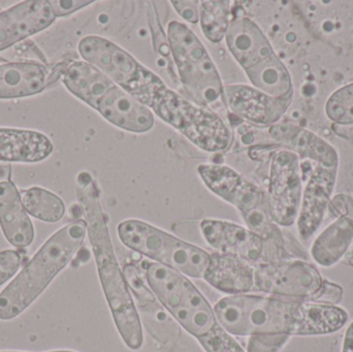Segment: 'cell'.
<instances>
[{"mask_svg": "<svg viewBox=\"0 0 353 352\" xmlns=\"http://www.w3.org/2000/svg\"><path fill=\"white\" fill-rule=\"evenodd\" d=\"M179 16L187 22L195 23L199 21V1H172Z\"/></svg>", "mask_w": 353, "mask_h": 352, "instance_id": "836d02e7", "label": "cell"}, {"mask_svg": "<svg viewBox=\"0 0 353 352\" xmlns=\"http://www.w3.org/2000/svg\"><path fill=\"white\" fill-rule=\"evenodd\" d=\"M168 41L181 83L195 105L209 110L225 105L219 72L205 45L183 23H170ZM226 107V105H225Z\"/></svg>", "mask_w": 353, "mask_h": 352, "instance_id": "8992f818", "label": "cell"}, {"mask_svg": "<svg viewBox=\"0 0 353 352\" xmlns=\"http://www.w3.org/2000/svg\"><path fill=\"white\" fill-rule=\"evenodd\" d=\"M201 231L207 243L219 253L238 256L254 267L290 260L284 245L267 241L254 231L228 221L205 219Z\"/></svg>", "mask_w": 353, "mask_h": 352, "instance_id": "9c48e42d", "label": "cell"}, {"mask_svg": "<svg viewBox=\"0 0 353 352\" xmlns=\"http://www.w3.org/2000/svg\"><path fill=\"white\" fill-rule=\"evenodd\" d=\"M77 198L87 225V235L99 280L118 332L130 349L138 351L144 343L142 322L114 252L107 220L99 202V187L87 172H82L77 177Z\"/></svg>", "mask_w": 353, "mask_h": 352, "instance_id": "7a4b0ae2", "label": "cell"}, {"mask_svg": "<svg viewBox=\"0 0 353 352\" xmlns=\"http://www.w3.org/2000/svg\"><path fill=\"white\" fill-rule=\"evenodd\" d=\"M230 1H199V22L203 34L212 43L225 39L230 22Z\"/></svg>", "mask_w": 353, "mask_h": 352, "instance_id": "4316f807", "label": "cell"}, {"mask_svg": "<svg viewBox=\"0 0 353 352\" xmlns=\"http://www.w3.org/2000/svg\"><path fill=\"white\" fill-rule=\"evenodd\" d=\"M300 158L290 150H281L272 157L270 167V212L276 225L290 227L296 222L302 203Z\"/></svg>", "mask_w": 353, "mask_h": 352, "instance_id": "8fae6325", "label": "cell"}, {"mask_svg": "<svg viewBox=\"0 0 353 352\" xmlns=\"http://www.w3.org/2000/svg\"><path fill=\"white\" fill-rule=\"evenodd\" d=\"M214 312L222 328L234 336L286 334L321 336L334 334L348 322V313L336 305L276 296H228Z\"/></svg>", "mask_w": 353, "mask_h": 352, "instance_id": "6da1fadb", "label": "cell"}, {"mask_svg": "<svg viewBox=\"0 0 353 352\" xmlns=\"http://www.w3.org/2000/svg\"><path fill=\"white\" fill-rule=\"evenodd\" d=\"M117 233L128 249L191 278H203L211 258L205 250L144 221H123L118 225Z\"/></svg>", "mask_w": 353, "mask_h": 352, "instance_id": "ba28073f", "label": "cell"}, {"mask_svg": "<svg viewBox=\"0 0 353 352\" xmlns=\"http://www.w3.org/2000/svg\"><path fill=\"white\" fill-rule=\"evenodd\" d=\"M123 274L134 298L139 316H142L143 322L151 336L163 344L178 339L180 336L178 324L146 284L139 269L134 265H126Z\"/></svg>", "mask_w": 353, "mask_h": 352, "instance_id": "5bb4252c", "label": "cell"}, {"mask_svg": "<svg viewBox=\"0 0 353 352\" xmlns=\"http://www.w3.org/2000/svg\"><path fill=\"white\" fill-rule=\"evenodd\" d=\"M292 96L277 99L248 85L224 87V101L228 109L257 126H271L279 121L290 107Z\"/></svg>", "mask_w": 353, "mask_h": 352, "instance_id": "4fadbf2b", "label": "cell"}, {"mask_svg": "<svg viewBox=\"0 0 353 352\" xmlns=\"http://www.w3.org/2000/svg\"><path fill=\"white\" fill-rule=\"evenodd\" d=\"M48 2L56 18L74 14L77 10L93 3V1H88V0L87 1L86 0H49Z\"/></svg>", "mask_w": 353, "mask_h": 352, "instance_id": "d6a6232c", "label": "cell"}, {"mask_svg": "<svg viewBox=\"0 0 353 352\" xmlns=\"http://www.w3.org/2000/svg\"><path fill=\"white\" fill-rule=\"evenodd\" d=\"M327 118L339 125L353 124V83L336 91L325 105Z\"/></svg>", "mask_w": 353, "mask_h": 352, "instance_id": "83f0119b", "label": "cell"}, {"mask_svg": "<svg viewBox=\"0 0 353 352\" xmlns=\"http://www.w3.org/2000/svg\"><path fill=\"white\" fill-rule=\"evenodd\" d=\"M46 0H29L0 12V52L41 32L55 21Z\"/></svg>", "mask_w": 353, "mask_h": 352, "instance_id": "2e32d148", "label": "cell"}, {"mask_svg": "<svg viewBox=\"0 0 353 352\" xmlns=\"http://www.w3.org/2000/svg\"><path fill=\"white\" fill-rule=\"evenodd\" d=\"M323 284L319 270L303 260L290 258L254 267V289L268 295L311 302Z\"/></svg>", "mask_w": 353, "mask_h": 352, "instance_id": "30bf717a", "label": "cell"}, {"mask_svg": "<svg viewBox=\"0 0 353 352\" xmlns=\"http://www.w3.org/2000/svg\"><path fill=\"white\" fill-rule=\"evenodd\" d=\"M327 210L335 220L316 238L311 248L313 260L323 267L337 264L353 244V198L346 194L336 196Z\"/></svg>", "mask_w": 353, "mask_h": 352, "instance_id": "7c38bea8", "label": "cell"}, {"mask_svg": "<svg viewBox=\"0 0 353 352\" xmlns=\"http://www.w3.org/2000/svg\"><path fill=\"white\" fill-rule=\"evenodd\" d=\"M290 335H253L247 343V352H279L290 340Z\"/></svg>", "mask_w": 353, "mask_h": 352, "instance_id": "f1b7e54d", "label": "cell"}, {"mask_svg": "<svg viewBox=\"0 0 353 352\" xmlns=\"http://www.w3.org/2000/svg\"><path fill=\"white\" fill-rule=\"evenodd\" d=\"M342 352H353V322L348 327L344 337Z\"/></svg>", "mask_w": 353, "mask_h": 352, "instance_id": "e575fe53", "label": "cell"}, {"mask_svg": "<svg viewBox=\"0 0 353 352\" xmlns=\"http://www.w3.org/2000/svg\"><path fill=\"white\" fill-rule=\"evenodd\" d=\"M62 82L74 96L97 110L103 95L114 86V83L86 61H74L66 66Z\"/></svg>", "mask_w": 353, "mask_h": 352, "instance_id": "603a6c76", "label": "cell"}, {"mask_svg": "<svg viewBox=\"0 0 353 352\" xmlns=\"http://www.w3.org/2000/svg\"><path fill=\"white\" fill-rule=\"evenodd\" d=\"M145 279L176 324L199 343L222 328L209 302L185 275L153 262L145 267Z\"/></svg>", "mask_w": 353, "mask_h": 352, "instance_id": "5b68a950", "label": "cell"}, {"mask_svg": "<svg viewBox=\"0 0 353 352\" xmlns=\"http://www.w3.org/2000/svg\"><path fill=\"white\" fill-rule=\"evenodd\" d=\"M21 266L20 254L14 250L0 252V287L10 280Z\"/></svg>", "mask_w": 353, "mask_h": 352, "instance_id": "4dcf8cb0", "label": "cell"}, {"mask_svg": "<svg viewBox=\"0 0 353 352\" xmlns=\"http://www.w3.org/2000/svg\"><path fill=\"white\" fill-rule=\"evenodd\" d=\"M97 111L110 123L126 132L143 134L154 126L152 111L117 85L103 95Z\"/></svg>", "mask_w": 353, "mask_h": 352, "instance_id": "e0dca14e", "label": "cell"}, {"mask_svg": "<svg viewBox=\"0 0 353 352\" xmlns=\"http://www.w3.org/2000/svg\"><path fill=\"white\" fill-rule=\"evenodd\" d=\"M51 352H74V351H51Z\"/></svg>", "mask_w": 353, "mask_h": 352, "instance_id": "8d00e7d4", "label": "cell"}, {"mask_svg": "<svg viewBox=\"0 0 353 352\" xmlns=\"http://www.w3.org/2000/svg\"><path fill=\"white\" fill-rule=\"evenodd\" d=\"M10 172L12 169L10 165H0V181L10 178Z\"/></svg>", "mask_w": 353, "mask_h": 352, "instance_id": "d590c367", "label": "cell"}, {"mask_svg": "<svg viewBox=\"0 0 353 352\" xmlns=\"http://www.w3.org/2000/svg\"><path fill=\"white\" fill-rule=\"evenodd\" d=\"M48 82V70L34 61L0 64V99L39 94Z\"/></svg>", "mask_w": 353, "mask_h": 352, "instance_id": "44dd1931", "label": "cell"}, {"mask_svg": "<svg viewBox=\"0 0 353 352\" xmlns=\"http://www.w3.org/2000/svg\"><path fill=\"white\" fill-rule=\"evenodd\" d=\"M338 165L316 163L307 182L299 211L298 231L303 240H308L319 229L331 202L335 187Z\"/></svg>", "mask_w": 353, "mask_h": 352, "instance_id": "9a60e30c", "label": "cell"}, {"mask_svg": "<svg viewBox=\"0 0 353 352\" xmlns=\"http://www.w3.org/2000/svg\"><path fill=\"white\" fill-rule=\"evenodd\" d=\"M225 41L230 53L244 70L275 53L259 25L247 17H234L230 20Z\"/></svg>", "mask_w": 353, "mask_h": 352, "instance_id": "ac0fdd59", "label": "cell"}, {"mask_svg": "<svg viewBox=\"0 0 353 352\" xmlns=\"http://www.w3.org/2000/svg\"><path fill=\"white\" fill-rule=\"evenodd\" d=\"M0 225L4 237L14 247H27L34 239L32 222L10 178L0 181Z\"/></svg>", "mask_w": 353, "mask_h": 352, "instance_id": "ffe728a7", "label": "cell"}, {"mask_svg": "<svg viewBox=\"0 0 353 352\" xmlns=\"http://www.w3.org/2000/svg\"><path fill=\"white\" fill-rule=\"evenodd\" d=\"M203 278L226 295H244L254 289V266L238 256L216 252L211 254Z\"/></svg>", "mask_w": 353, "mask_h": 352, "instance_id": "d6986e66", "label": "cell"}, {"mask_svg": "<svg viewBox=\"0 0 353 352\" xmlns=\"http://www.w3.org/2000/svg\"><path fill=\"white\" fill-rule=\"evenodd\" d=\"M21 198L27 214L45 222H58L65 213L63 200L43 188L23 190Z\"/></svg>", "mask_w": 353, "mask_h": 352, "instance_id": "484cf974", "label": "cell"}, {"mask_svg": "<svg viewBox=\"0 0 353 352\" xmlns=\"http://www.w3.org/2000/svg\"><path fill=\"white\" fill-rule=\"evenodd\" d=\"M52 151L51 141L41 132L0 128V161L39 163L48 158Z\"/></svg>", "mask_w": 353, "mask_h": 352, "instance_id": "7402d4cb", "label": "cell"}, {"mask_svg": "<svg viewBox=\"0 0 353 352\" xmlns=\"http://www.w3.org/2000/svg\"><path fill=\"white\" fill-rule=\"evenodd\" d=\"M270 132L276 140L290 145V148L294 150L292 152L296 153L299 158L301 157L302 159H309L315 165H339V158L335 149L309 130L282 124L274 126Z\"/></svg>", "mask_w": 353, "mask_h": 352, "instance_id": "cb8c5ba5", "label": "cell"}, {"mask_svg": "<svg viewBox=\"0 0 353 352\" xmlns=\"http://www.w3.org/2000/svg\"><path fill=\"white\" fill-rule=\"evenodd\" d=\"M245 72L253 87L265 94L277 99L294 95L290 72L275 53Z\"/></svg>", "mask_w": 353, "mask_h": 352, "instance_id": "d4e9b609", "label": "cell"}, {"mask_svg": "<svg viewBox=\"0 0 353 352\" xmlns=\"http://www.w3.org/2000/svg\"><path fill=\"white\" fill-rule=\"evenodd\" d=\"M205 352H245L240 344L223 328L199 343Z\"/></svg>", "mask_w": 353, "mask_h": 352, "instance_id": "f546056e", "label": "cell"}, {"mask_svg": "<svg viewBox=\"0 0 353 352\" xmlns=\"http://www.w3.org/2000/svg\"><path fill=\"white\" fill-rule=\"evenodd\" d=\"M78 49L84 61L99 68L114 84L149 107L165 123L176 130L180 128L192 103L176 94L125 50L95 35L81 39Z\"/></svg>", "mask_w": 353, "mask_h": 352, "instance_id": "3957f363", "label": "cell"}, {"mask_svg": "<svg viewBox=\"0 0 353 352\" xmlns=\"http://www.w3.org/2000/svg\"><path fill=\"white\" fill-rule=\"evenodd\" d=\"M342 295H343V291L339 285L323 281L321 291L313 298L311 302L327 304V305H336L341 301Z\"/></svg>", "mask_w": 353, "mask_h": 352, "instance_id": "1f68e13d", "label": "cell"}, {"mask_svg": "<svg viewBox=\"0 0 353 352\" xmlns=\"http://www.w3.org/2000/svg\"><path fill=\"white\" fill-rule=\"evenodd\" d=\"M86 235L84 219H77L48 239L0 293V320H12L27 309L76 256Z\"/></svg>", "mask_w": 353, "mask_h": 352, "instance_id": "277c9868", "label": "cell"}, {"mask_svg": "<svg viewBox=\"0 0 353 352\" xmlns=\"http://www.w3.org/2000/svg\"><path fill=\"white\" fill-rule=\"evenodd\" d=\"M197 172L214 194L236 207L250 231L284 245L281 231L272 219L268 194L261 188L226 165H201Z\"/></svg>", "mask_w": 353, "mask_h": 352, "instance_id": "52a82bcc", "label": "cell"}]
</instances>
